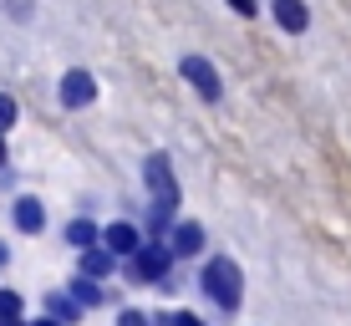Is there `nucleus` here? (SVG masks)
<instances>
[{
	"label": "nucleus",
	"mask_w": 351,
	"mask_h": 326,
	"mask_svg": "<svg viewBox=\"0 0 351 326\" xmlns=\"http://www.w3.org/2000/svg\"><path fill=\"white\" fill-rule=\"evenodd\" d=\"M229 5H234L239 16H250V10H255V0H229Z\"/></svg>",
	"instance_id": "2"
},
{
	"label": "nucleus",
	"mask_w": 351,
	"mask_h": 326,
	"mask_svg": "<svg viewBox=\"0 0 351 326\" xmlns=\"http://www.w3.org/2000/svg\"><path fill=\"white\" fill-rule=\"evenodd\" d=\"M275 16H280L285 31H300V26H306V5H300V0H275Z\"/></svg>",
	"instance_id": "1"
}]
</instances>
